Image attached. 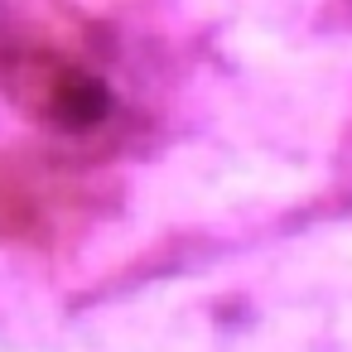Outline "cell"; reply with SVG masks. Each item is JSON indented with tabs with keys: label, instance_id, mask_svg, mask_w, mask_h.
<instances>
[{
	"label": "cell",
	"instance_id": "7a4b0ae2",
	"mask_svg": "<svg viewBox=\"0 0 352 352\" xmlns=\"http://www.w3.org/2000/svg\"><path fill=\"white\" fill-rule=\"evenodd\" d=\"M92 208L97 198L92 184L82 179V164L54 160L49 150L0 155V236L49 246L73 236L92 217Z\"/></svg>",
	"mask_w": 352,
	"mask_h": 352
},
{
	"label": "cell",
	"instance_id": "6da1fadb",
	"mask_svg": "<svg viewBox=\"0 0 352 352\" xmlns=\"http://www.w3.org/2000/svg\"><path fill=\"white\" fill-rule=\"evenodd\" d=\"M0 92L58 150H97L126 126V97L102 54L54 25L0 30Z\"/></svg>",
	"mask_w": 352,
	"mask_h": 352
}]
</instances>
